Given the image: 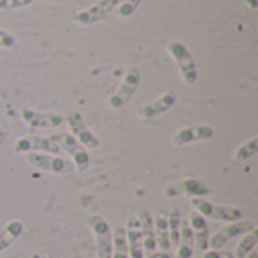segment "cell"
Instances as JSON below:
<instances>
[{
  "instance_id": "cell-27",
  "label": "cell",
  "mask_w": 258,
  "mask_h": 258,
  "mask_svg": "<svg viewBox=\"0 0 258 258\" xmlns=\"http://www.w3.org/2000/svg\"><path fill=\"white\" fill-rule=\"evenodd\" d=\"M17 47V38L14 33L5 30V29H0V48H15Z\"/></svg>"
},
{
  "instance_id": "cell-8",
  "label": "cell",
  "mask_w": 258,
  "mask_h": 258,
  "mask_svg": "<svg viewBox=\"0 0 258 258\" xmlns=\"http://www.w3.org/2000/svg\"><path fill=\"white\" fill-rule=\"evenodd\" d=\"M65 122L70 127L71 135L86 148V150H97L101 145V141L95 136V133L88 127L83 115L80 112H70L65 118Z\"/></svg>"
},
{
  "instance_id": "cell-14",
  "label": "cell",
  "mask_w": 258,
  "mask_h": 258,
  "mask_svg": "<svg viewBox=\"0 0 258 258\" xmlns=\"http://www.w3.org/2000/svg\"><path fill=\"white\" fill-rule=\"evenodd\" d=\"M175 103H177V94L174 91H166L153 103H148V104H144L142 107H139L138 118H141L142 121L156 119V118L165 115L166 112H169L175 106Z\"/></svg>"
},
{
  "instance_id": "cell-1",
  "label": "cell",
  "mask_w": 258,
  "mask_h": 258,
  "mask_svg": "<svg viewBox=\"0 0 258 258\" xmlns=\"http://www.w3.org/2000/svg\"><path fill=\"white\" fill-rule=\"evenodd\" d=\"M26 162L35 169L56 175H65L76 171L70 159L47 153H26Z\"/></svg>"
},
{
  "instance_id": "cell-18",
  "label": "cell",
  "mask_w": 258,
  "mask_h": 258,
  "mask_svg": "<svg viewBox=\"0 0 258 258\" xmlns=\"http://www.w3.org/2000/svg\"><path fill=\"white\" fill-rule=\"evenodd\" d=\"M154 221V236H156V245L160 248V251H171L172 245L169 240V231H168V213L165 210H160Z\"/></svg>"
},
{
  "instance_id": "cell-21",
  "label": "cell",
  "mask_w": 258,
  "mask_h": 258,
  "mask_svg": "<svg viewBox=\"0 0 258 258\" xmlns=\"http://www.w3.org/2000/svg\"><path fill=\"white\" fill-rule=\"evenodd\" d=\"M110 258H130L125 227L122 225H116L112 233V257Z\"/></svg>"
},
{
  "instance_id": "cell-29",
  "label": "cell",
  "mask_w": 258,
  "mask_h": 258,
  "mask_svg": "<svg viewBox=\"0 0 258 258\" xmlns=\"http://www.w3.org/2000/svg\"><path fill=\"white\" fill-rule=\"evenodd\" d=\"M144 258H175L172 254H171V251H159V252H151L148 257H144Z\"/></svg>"
},
{
  "instance_id": "cell-25",
  "label": "cell",
  "mask_w": 258,
  "mask_h": 258,
  "mask_svg": "<svg viewBox=\"0 0 258 258\" xmlns=\"http://www.w3.org/2000/svg\"><path fill=\"white\" fill-rule=\"evenodd\" d=\"M141 3H142V0H124L121 5H118L116 15L119 18H128V17H132L138 11Z\"/></svg>"
},
{
  "instance_id": "cell-17",
  "label": "cell",
  "mask_w": 258,
  "mask_h": 258,
  "mask_svg": "<svg viewBox=\"0 0 258 258\" xmlns=\"http://www.w3.org/2000/svg\"><path fill=\"white\" fill-rule=\"evenodd\" d=\"M195 254V237L187 219L180 224V240L177 245V258H192Z\"/></svg>"
},
{
  "instance_id": "cell-4",
  "label": "cell",
  "mask_w": 258,
  "mask_h": 258,
  "mask_svg": "<svg viewBox=\"0 0 258 258\" xmlns=\"http://www.w3.org/2000/svg\"><path fill=\"white\" fill-rule=\"evenodd\" d=\"M168 53L175 60L183 82L189 86L195 85L198 80V68H197V63H195L194 56L190 54L189 48L183 42L174 41L168 45Z\"/></svg>"
},
{
  "instance_id": "cell-9",
  "label": "cell",
  "mask_w": 258,
  "mask_h": 258,
  "mask_svg": "<svg viewBox=\"0 0 258 258\" xmlns=\"http://www.w3.org/2000/svg\"><path fill=\"white\" fill-rule=\"evenodd\" d=\"M21 121L32 128H56L65 124V116L59 112H39L32 107L20 110Z\"/></svg>"
},
{
  "instance_id": "cell-15",
  "label": "cell",
  "mask_w": 258,
  "mask_h": 258,
  "mask_svg": "<svg viewBox=\"0 0 258 258\" xmlns=\"http://www.w3.org/2000/svg\"><path fill=\"white\" fill-rule=\"evenodd\" d=\"M125 236H127V245H128V257L130 258H144V240H142V231H141V222L138 216H133L128 219L125 227Z\"/></svg>"
},
{
  "instance_id": "cell-2",
  "label": "cell",
  "mask_w": 258,
  "mask_h": 258,
  "mask_svg": "<svg viewBox=\"0 0 258 258\" xmlns=\"http://www.w3.org/2000/svg\"><path fill=\"white\" fill-rule=\"evenodd\" d=\"M190 206L194 210L201 215L203 218H209L219 222H236L242 219V210L237 207H228V206H219L215 203H210L204 198H190Z\"/></svg>"
},
{
  "instance_id": "cell-31",
  "label": "cell",
  "mask_w": 258,
  "mask_h": 258,
  "mask_svg": "<svg viewBox=\"0 0 258 258\" xmlns=\"http://www.w3.org/2000/svg\"><path fill=\"white\" fill-rule=\"evenodd\" d=\"M246 5H248L251 9H255V8H257V0H246Z\"/></svg>"
},
{
  "instance_id": "cell-12",
  "label": "cell",
  "mask_w": 258,
  "mask_h": 258,
  "mask_svg": "<svg viewBox=\"0 0 258 258\" xmlns=\"http://www.w3.org/2000/svg\"><path fill=\"white\" fill-rule=\"evenodd\" d=\"M209 194H210V189L197 178H184L181 181L166 186L163 190V197L168 200L180 197V195H187L190 198H203Z\"/></svg>"
},
{
  "instance_id": "cell-20",
  "label": "cell",
  "mask_w": 258,
  "mask_h": 258,
  "mask_svg": "<svg viewBox=\"0 0 258 258\" xmlns=\"http://www.w3.org/2000/svg\"><path fill=\"white\" fill-rule=\"evenodd\" d=\"M23 230H24V225L18 219H14L5 225V228L0 231V254L6 251L8 248H11L18 240V237L23 234Z\"/></svg>"
},
{
  "instance_id": "cell-24",
  "label": "cell",
  "mask_w": 258,
  "mask_h": 258,
  "mask_svg": "<svg viewBox=\"0 0 258 258\" xmlns=\"http://www.w3.org/2000/svg\"><path fill=\"white\" fill-rule=\"evenodd\" d=\"M180 224H181V215L177 207L171 209L168 213V231H169V240L174 248H177L180 240Z\"/></svg>"
},
{
  "instance_id": "cell-22",
  "label": "cell",
  "mask_w": 258,
  "mask_h": 258,
  "mask_svg": "<svg viewBox=\"0 0 258 258\" xmlns=\"http://www.w3.org/2000/svg\"><path fill=\"white\" fill-rule=\"evenodd\" d=\"M258 154V136L251 138L249 141L243 142L242 145H239L233 154V159L239 163H245L249 159H252L254 156Z\"/></svg>"
},
{
  "instance_id": "cell-28",
  "label": "cell",
  "mask_w": 258,
  "mask_h": 258,
  "mask_svg": "<svg viewBox=\"0 0 258 258\" xmlns=\"http://www.w3.org/2000/svg\"><path fill=\"white\" fill-rule=\"evenodd\" d=\"M195 258H234V255L230 251H222V249H207L203 252V255Z\"/></svg>"
},
{
  "instance_id": "cell-23",
  "label": "cell",
  "mask_w": 258,
  "mask_h": 258,
  "mask_svg": "<svg viewBox=\"0 0 258 258\" xmlns=\"http://www.w3.org/2000/svg\"><path fill=\"white\" fill-rule=\"evenodd\" d=\"M258 245V231L257 228L252 230L251 233L245 234L242 237V240L237 243L236 249H234V258H245L252 249H255Z\"/></svg>"
},
{
  "instance_id": "cell-26",
  "label": "cell",
  "mask_w": 258,
  "mask_h": 258,
  "mask_svg": "<svg viewBox=\"0 0 258 258\" xmlns=\"http://www.w3.org/2000/svg\"><path fill=\"white\" fill-rule=\"evenodd\" d=\"M32 3H33V0H0V11L21 9V8H26Z\"/></svg>"
},
{
  "instance_id": "cell-11",
  "label": "cell",
  "mask_w": 258,
  "mask_h": 258,
  "mask_svg": "<svg viewBox=\"0 0 258 258\" xmlns=\"http://www.w3.org/2000/svg\"><path fill=\"white\" fill-rule=\"evenodd\" d=\"M119 5V0H98L88 9L77 12L73 20L79 26H92L106 20Z\"/></svg>"
},
{
  "instance_id": "cell-16",
  "label": "cell",
  "mask_w": 258,
  "mask_h": 258,
  "mask_svg": "<svg viewBox=\"0 0 258 258\" xmlns=\"http://www.w3.org/2000/svg\"><path fill=\"white\" fill-rule=\"evenodd\" d=\"M189 224L192 227L194 231V237H195V251L198 252H204L209 249V239H210V233H209V227L206 222V218H203L201 215H198L197 212H192L189 215Z\"/></svg>"
},
{
  "instance_id": "cell-6",
  "label": "cell",
  "mask_w": 258,
  "mask_h": 258,
  "mask_svg": "<svg viewBox=\"0 0 258 258\" xmlns=\"http://www.w3.org/2000/svg\"><path fill=\"white\" fill-rule=\"evenodd\" d=\"M255 228H257L255 222H252L249 219H246V221L240 219L236 222H230L225 227H222L219 231H216L209 239V249H222V246L227 245L230 240L240 237V236H245Z\"/></svg>"
},
{
  "instance_id": "cell-13",
  "label": "cell",
  "mask_w": 258,
  "mask_h": 258,
  "mask_svg": "<svg viewBox=\"0 0 258 258\" xmlns=\"http://www.w3.org/2000/svg\"><path fill=\"white\" fill-rule=\"evenodd\" d=\"M215 136V128L206 124L201 125H189L180 128L171 139V144L174 147H184L189 144H197V142H204L209 141Z\"/></svg>"
},
{
  "instance_id": "cell-5",
  "label": "cell",
  "mask_w": 258,
  "mask_h": 258,
  "mask_svg": "<svg viewBox=\"0 0 258 258\" xmlns=\"http://www.w3.org/2000/svg\"><path fill=\"white\" fill-rule=\"evenodd\" d=\"M51 138L59 145V148L63 150L71 157V162H73L74 168H77L79 172H85L89 168L91 159H89L88 150L71 133L63 132V133H57Z\"/></svg>"
},
{
  "instance_id": "cell-32",
  "label": "cell",
  "mask_w": 258,
  "mask_h": 258,
  "mask_svg": "<svg viewBox=\"0 0 258 258\" xmlns=\"http://www.w3.org/2000/svg\"><path fill=\"white\" fill-rule=\"evenodd\" d=\"M245 258H258V251L257 249H252V251H251V252H249V254H248Z\"/></svg>"
},
{
  "instance_id": "cell-3",
  "label": "cell",
  "mask_w": 258,
  "mask_h": 258,
  "mask_svg": "<svg viewBox=\"0 0 258 258\" xmlns=\"http://www.w3.org/2000/svg\"><path fill=\"white\" fill-rule=\"evenodd\" d=\"M141 83V70L138 67H132L127 70L124 74L118 89L113 92V95L109 98V107L113 110H121L124 109L136 94L138 88Z\"/></svg>"
},
{
  "instance_id": "cell-7",
  "label": "cell",
  "mask_w": 258,
  "mask_h": 258,
  "mask_svg": "<svg viewBox=\"0 0 258 258\" xmlns=\"http://www.w3.org/2000/svg\"><path fill=\"white\" fill-rule=\"evenodd\" d=\"M86 224L95 236L97 258L112 257V230L107 221L100 215H91Z\"/></svg>"
},
{
  "instance_id": "cell-30",
  "label": "cell",
  "mask_w": 258,
  "mask_h": 258,
  "mask_svg": "<svg viewBox=\"0 0 258 258\" xmlns=\"http://www.w3.org/2000/svg\"><path fill=\"white\" fill-rule=\"evenodd\" d=\"M5 141H6V132H5V128L0 125V147L5 144Z\"/></svg>"
},
{
  "instance_id": "cell-19",
  "label": "cell",
  "mask_w": 258,
  "mask_h": 258,
  "mask_svg": "<svg viewBox=\"0 0 258 258\" xmlns=\"http://www.w3.org/2000/svg\"><path fill=\"white\" fill-rule=\"evenodd\" d=\"M139 222H141V231H142V240H144V251L147 252H156V236H154V221L148 210H142L139 213Z\"/></svg>"
},
{
  "instance_id": "cell-10",
  "label": "cell",
  "mask_w": 258,
  "mask_h": 258,
  "mask_svg": "<svg viewBox=\"0 0 258 258\" xmlns=\"http://www.w3.org/2000/svg\"><path fill=\"white\" fill-rule=\"evenodd\" d=\"M15 154H26V153H47V154H54L59 156L60 148L54 142V139L50 138H42V136H21L20 139L15 141L14 150Z\"/></svg>"
}]
</instances>
